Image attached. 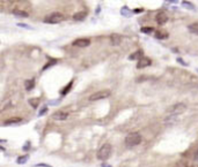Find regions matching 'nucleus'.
<instances>
[{"instance_id": "obj_14", "label": "nucleus", "mask_w": 198, "mask_h": 167, "mask_svg": "<svg viewBox=\"0 0 198 167\" xmlns=\"http://www.w3.org/2000/svg\"><path fill=\"white\" fill-rule=\"evenodd\" d=\"M19 122H21V118H11V119L5 121V126L14 125V123H19Z\"/></svg>"}, {"instance_id": "obj_15", "label": "nucleus", "mask_w": 198, "mask_h": 167, "mask_svg": "<svg viewBox=\"0 0 198 167\" xmlns=\"http://www.w3.org/2000/svg\"><path fill=\"white\" fill-rule=\"evenodd\" d=\"M25 86H26V89H27V90H31V89L35 87V79H34V78H31V79L26 81Z\"/></svg>"}, {"instance_id": "obj_23", "label": "nucleus", "mask_w": 198, "mask_h": 167, "mask_svg": "<svg viewBox=\"0 0 198 167\" xmlns=\"http://www.w3.org/2000/svg\"><path fill=\"white\" fill-rule=\"evenodd\" d=\"M72 84H73V82H70L68 83V86L66 87V89H64V90H61V95H66L70 90H71V88H72Z\"/></svg>"}, {"instance_id": "obj_4", "label": "nucleus", "mask_w": 198, "mask_h": 167, "mask_svg": "<svg viewBox=\"0 0 198 167\" xmlns=\"http://www.w3.org/2000/svg\"><path fill=\"white\" fill-rule=\"evenodd\" d=\"M109 96H111V91H110V90H102V91H98V92L93 94V95L89 97V100L95 102V100H100V99L108 98Z\"/></svg>"}, {"instance_id": "obj_24", "label": "nucleus", "mask_w": 198, "mask_h": 167, "mask_svg": "<svg viewBox=\"0 0 198 167\" xmlns=\"http://www.w3.org/2000/svg\"><path fill=\"white\" fill-rule=\"evenodd\" d=\"M56 62H57V61H56V60H51V61H50V62H49V63H46V65H45V66H44V67H43V70H45V69H48V68H49V67H50V66H52V65H55V63H56Z\"/></svg>"}, {"instance_id": "obj_29", "label": "nucleus", "mask_w": 198, "mask_h": 167, "mask_svg": "<svg viewBox=\"0 0 198 167\" xmlns=\"http://www.w3.org/2000/svg\"><path fill=\"white\" fill-rule=\"evenodd\" d=\"M133 12H136V13H138V12H143V8H140V9H135Z\"/></svg>"}, {"instance_id": "obj_10", "label": "nucleus", "mask_w": 198, "mask_h": 167, "mask_svg": "<svg viewBox=\"0 0 198 167\" xmlns=\"http://www.w3.org/2000/svg\"><path fill=\"white\" fill-rule=\"evenodd\" d=\"M110 42L113 45H119L122 43V36H119L117 34H113L110 36Z\"/></svg>"}, {"instance_id": "obj_26", "label": "nucleus", "mask_w": 198, "mask_h": 167, "mask_svg": "<svg viewBox=\"0 0 198 167\" xmlns=\"http://www.w3.org/2000/svg\"><path fill=\"white\" fill-rule=\"evenodd\" d=\"M35 167H51V166L46 165V164H37V165H35Z\"/></svg>"}, {"instance_id": "obj_16", "label": "nucleus", "mask_w": 198, "mask_h": 167, "mask_svg": "<svg viewBox=\"0 0 198 167\" xmlns=\"http://www.w3.org/2000/svg\"><path fill=\"white\" fill-rule=\"evenodd\" d=\"M189 31L191 34H195V35H198V23H192L189 26Z\"/></svg>"}, {"instance_id": "obj_30", "label": "nucleus", "mask_w": 198, "mask_h": 167, "mask_svg": "<svg viewBox=\"0 0 198 167\" xmlns=\"http://www.w3.org/2000/svg\"><path fill=\"white\" fill-rule=\"evenodd\" d=\"M192 167H198V165H195V166H192Z\"/></svg>"}, {"instance_id": "obj_12", "label": "nucleus", "mask_w": 198, "mask_h": 167, "mask_svg": "<svg viewBox=\"0 0 198 167\" xmlns=\"http://www.w3.org/2000/svg\"><path fill=\"white\" fill-rule=\"evenodd\" d=\"M141 58H143V51H140V50L136 51L135 53L130 54V57H129L130 60H136V59H139V60H140Z\"/></svg>"}, {"instance_id": "obj_7", "label": "nucleus", "mask_w": 198, "mask_h": 167, "mask_svg": "<svg viewBox=\"0 0 198 167\" xmlns=\"http://www.w3.org/2000/svg\"><path fill=\"white\" fill-rule=\"evenodd\" d=\"M89 44H90V40L88 38H79V39L74 40V43H73V45L78 46V47H87V46H89Z\"/></svg>"}, {"instance_id": "obj_20", "label": "nucleus", "mask_w": 198, "mask_h": 167, "mask_svg": "<svg viewBox=\"0 0 198 167\" xmlns=\"http://www.w3.org/2000/svg\"><path fill=\"white\" fill-rule=\"evenodd\" d=\"M121 13H122V15H124V16H126V18L131 16V12L129 11L128 7H123V8L121 9Z\"/></svg>"}, {"instance_id": "obj_21", "label": "nucleus", "mask_w": 198, "mask_h": 167, "mask_svg": "<svg viewBox=\"0 0 198 167\" xmlns=\"http://www.w3.org/2000/svg\"><path fill=\"white\" fill-rule=\"evenodd\" d=\"M152 31H154V29L152 27H143L141 28V32H144V34H151Z\"/></svg>"}, {"instance_id": "obj_17", "label": "nucleus", "mask_w": 198, "mask_h": 167, "mask_svg": "<svg viewBox=\"0 0 198 167\" xmlns=\"http://www.w3.org/2000/svg\"><path fill=\"white\" fill-rule=\"evenodd\" d=\"M13 13H14L15 15L23 16V18H28V16H29V13H27V12H25V11H20V9H15Z\"/></svg>"}, {"instance_id": "obj_27", "label": "nucleus", "mask_w": 198, "mask_h": 167, "mask_svg": "<svg viewBox=\"0 0 198 167\" xmlns=\"http://www.w3.org/2000/svg\"><path fill=\"white\" fill-rule=\"evenodd\" d=\"M195 160H197L198 161V150L196 151V153H195Z\"/></svg>"}, {"instance_id": "obj_5", "label": "nucleus", "mask_w": 198, "mask_h": 167, "mask_svg": "<svg viewBox=\"0 0 198 167\" xmlns=\"http://www.w3.org/2000/svg\"><path fill=\"white\" fill-rule=\"evenodd\" d=\"M185 110H186V105L180 103V104H175V105H173L171 107H169L167 112L170 113L171 115H176V114H182Z\"/></svg>"}, {"instance_id": "obj_1", "label": "nucleus", "mask_w": 198, "mask_h": 167, "mask_svg": "<svg viewBox=\"0 0 198 167\" xmlns=\"http://www.w3.org/2000/svg\"><path fill=\"white\" fill-rule=\"evenodd\" d=\"M111 151H113L111 145H110L109 143H106V144H103L100 149H98L96 157H97L98 160H101V161H102V160H107V159L110 157Z\"/></svg>"}, {"instance_id": "obj_8", "label": "nucleus", "mask_w": 198, "mask_h": 167, "mask_svg": "<svg viewBox=\"0 0 198 167\" xmlns=\"http://www.w3.org/2000/svg\"><path fill=\"white\" fill-rule=\"evenodd\" d=\"M67 116H68V113L63 112V111H58V112H56V113H53V114H52V119L58 120V121L65 120V119H67Z\"/></svg>"}, {"instance_id": "obj_18", "label": "nucleus", "mask_w": 198, "mask_h": 167, "mask_svg": "<svg viewBox=\"0 0 198 167\" xmlns=\"http://www.w3.org/2000/svg\"><path fill=\"white\" fill-rule=\"evenodd\" d=\"M29 104H30L34 108H37V106H38V104H40V99H38V98H31V99H29Z\"/></svg>"}, {"instance_id": "obj_3", "label": "nucleus", "mask_w": 198, "mask_h": 167, "mask_svg": "<svg viewBox=\"0 0 198 167\" xmlns=\"http://www.w3.org/2000/svg\"><path fill=\"white\" fill-rule=\"evenodd\" d=\"M65 20V15L59 13V12H55V13H51L50 15H48L45 19H44V22L45 23H51V24H55V23H59L61 21Z\"/></svg>"}, {"instance_id": "obj_22", "label": "nucleus", "mask_w": 198, "mask_h": 167, "mask_svg": "<svg viewBox=\"0 0 198 167\" xmlns=\"http://www.w3.org/2000/svg\"><path fill=\"white\" fill-rule=\"evenodd\" d=\"M27 160H28V156H22V157H19V158H18L16 162H18V164H25Z\"/></svg>"}, {"instance_id": "obj_19", "label": "nucleus", "mask_w": 198, "mask_h": 167, "mask_svg": "<svg viewBox=\"0 0 198 167\" xmlns=\"http://www.w3.org/2000/svg\"><path fill=\"white\" fill-rule=\"evenodd\" d=\"M182 6H183L184 8H188V9H195V6H193L190 1H183V3H182Z\"/></svg>"}, {"instance_id": "obj_9", "label": "nucleus", "mask_w": 198, "mask_h": 167, "mask_svg": "<svg viewBox=\"0 0 198 167\" xmlns=\"http://www.w3.org/2000/svg\"><path fill=\"white\" fill-rule=\"evenodd\" d=\"M152 63V61H151V59H148V58H145V57H143L139 61H138V63H137V68H145V67H147V66H150Z\"/></svg>"}, {"instance_id": "obj_25", "label": "nucleus", "mask_w": 198, "mask_h": 167, "mask_svg": "<svg viewBox=\"0 0 198 167\" xmlns=\"http://www.w3.org/2000/svg\"><path fill=\"white\" fill-rule=\"evenodd\" d=\"M45 112H48V107H46V106H44V107L41 110V112H40V115H43Z\"/></svg>"}, {"instance_id": "obj_11", "label": "nucleus", "mask_w": 198, "mask_h": 167, "mask_svg": "<svg viewBox=\"0 0 198 167\" xmlns=\"http://www.w3.org/2000/svg\"><path fill=\"white\" fill-rule=\"evenodd\" d=\"M86 16H87V13L86 12H78V13H75L73 15V20H75V21H82Z\"/></svg>"}, {"instance_id": "obj_13", "label": "nucleus", "mask_w": 198, "mask_h": 167, "mask_svg": "<svg viewBox=\"0 0 198 167\" xmlns=\"http://www.w3.org/2000/svg\"><path fill=\"white\" fill-rule=\"evenodd\" d=\"M155 37H156L158 39H165V38L168 37V32L165 31V30H158V31L155 32Z\"/></svg>"}, {"instance_id": "obj_2", "label": "nucleus", "mask_w": 198, "mask_h": 167, "mask_svg": "<svg viewBox=\"0 0 198 167\" xmlns=\"http://www.w3.org/2000/svg\"><path fill=\"white\" fill-rule=\"evenodd\" d=\"M140 143H141V136L139 133H131L125 138V144H126V146H130V147L136 146Z\"/></svg>"}, {"instance_id": "obj_6", "label": "nucleus", "mask_w": 198, "mask_h": 167, "mask_svg": "<svg viewBox=\"0 0 198 167\" xmlns=\"http://www.w3.org/2000/svg\"><path fill=\"white\" fill-rule=\"evenodd\" d=\"M155 20H156V23H158V24L163 26V24L168 21V16H167V14H166L165 12H160V13H158V14H156Z\"/></svg>"}, {"instance_id": "obj_28", "label": "nucleus", "mask_w": 198, "mask_h": 167, "mask_svg": "<svg viewBox=\"0 0 198 167\" xmlns=\"http://www.w3.org/2000/svg\"><path fill=\"white\" fill-rule=\"evenodd\" d=\"M101 167H111L110 165H108V164H102L101 165Z\"/></svg>"}]
</instances>
